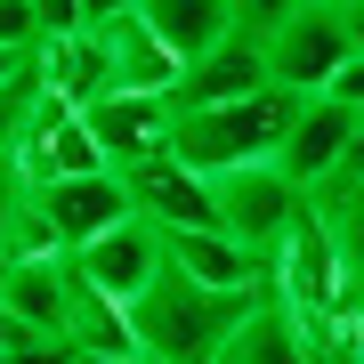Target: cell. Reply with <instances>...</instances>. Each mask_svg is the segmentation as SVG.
I'll use <instances>...</instances> for the list:
<instances>
[{
	"instance_id": "1",
	"label": "cell",
	"mask_w": 364,
	"mask_h": 364,
	"mask_svg": "<svg viewBox=\"0 0 364 364\" xmlns=\"http://www.w3.org/2000/svg\"><path fill=\"white\" fill-rule=\"evenodd\" d=\"M267 299L275 291H203L195 275L170 267L130 308V340H138V356H154V364H219L227 340L243 332Z\"/></svg>"
},
{
	"instance_id": "2",
	"label": "cell",
	"mask_w": 364,
	"mask_h": 364,
	"mask_svg": "<svg viewBox=\"0 0 364 364\" xmlns=\"http://www.w3.org/2000/svg\"><path fill=\"white\" fill-rule=\"evenodd\" d=\"M291 90H259L243 105H203V114H178L170 122V162H186L195 178H227V170H251V162H275L299 122Z\"/></svg>"
},
{
	"instance_id": "3",
	"label": "cell",
	"mask_w": 364,
	"mask_h": 364,
	"mask_svg": "<svg viewBox=\"0 0 364 364\" xmlns=\"http://www.w3.org/2000/svg\"><path fill=\"white\" fill-rule=\"evenodd\" d=\"M210 203H219V227H227L243 251H259L267 267L284 259V243L308 227V210H316L308 186H291V178H284V162H251V170H227V178H210Z\"/></svg>"
},
{
	"instance_id": "4",
	"label": "cell",
	"mask_w": 364,
	"mask_h": 364,
	"mask_svg": "<svg viewBox=\"0 0 364 364\" xmlns=\"http://www.w3.org/2000/svg\"><path fill=\"white\" fill-rule=\"evenodd\" d=\"M259 49H267V81H275V90L324 97L340 81V65L356 57V41H348V16H340L332 0H308V9H291L284 25L259 33Z\"/></svg>"
},
{
	"instance_id": "5",
	"label": "cell",
	"mask_w": 364,
	"mask_h": 364,
	"mask_svg": "<svg viewBox=\"0 0 364 364\" xmlns=\"http://www.w3.org/2000/svg\"><path fill=\"white\" fill-rule=\"evenodd\" d=\"M122 219H138L130 210V186H122V170H90V178H65V186H33V227L49 251H81L97 243V235H114Z\"/></svg>"
},
{
	"instance_id": "6",
	"label": "cell",
	"mask_w": 364,
	"mask_h": 364,
	"mask_svg": "<svg viewBox=\"0 0 364 364\" xmlns=\"http://www.w3.org/2000/svg\"><path fill=\"white\" fill-rule=\"evenodd\" d=\"M81 299H90V284H81V267L65 251H41V259H9L0 267V308H9L16 324H33L41 340H65L73 348Z\"/></svg>"
},
{
	"instance_id": "7",
	"label": "cell",
	"mask_w": 364,
	"mask_h": 364,
	"mask_svg": "<svg viewBox=\"0 0 364 364\" xmlns=\"http://www.w3.org/2000/svg\"><path fill=\"white\" fill-rule=\"evenodd\" d=\"M73 267H81V284H90L97 299H114V308L130 316L138 299L170 275V235H162L154 219H122L114 235H97V243L81 251Z\"/></svg>"
},
{
	"instance_id": "8",
	"label": "cell",
	"mask_w": 364,
	"mask_h": 364,
	"mask_svg": "<svg viewBox=\"0 0 364 364\" xmlns=\"http://www.w3.org/2000/svg\"><path fill=\"white\" fill-rule=\"evenodd\" d=\"M16 178H25V186H65V178H90V170H114V162H105L97 154V138H90V122H81L73 114V105H41V114H33V130H25V146H16Z\"/></svg>"
},
{
	"instance_id": "9",
	"label": "cell",
	"mask_w": 364,
	"mask_h": 364,
	"mask_svg": "<svg viewBox=\"0 0 364 364\" xmlns=\"http://www.w3.org/2000/svg\"><path fill=\"white\" fill-rule=\"evenodd\" d=\"M122 186H130V210H138V219H154L162 235H195V227H219L210 178H195L186 162H170V146H162L154 162L122 170Z\"/></svg>"
},
{
	"instance_id": "10",
	"label": "cell",
	"mask_w": 364,
	"mask_h": 364,
	"mask_svg": "<svg viewBox=\"0 0 364 364\" xmlns=\"http://www.w3.org/2000/svg\"><path fill=\"white\" fill-rule=\"evenodd\" d=\"M138 16H146V25L162 33V49L178 57V73L210 65V57H219L227 41H243V33H251L235 0H146Z\"/></svg>"
},
{
	"instance_id": "11",
	"label": "cell",
	"mask_w": 364,
	"mask_h": 364,
	"mask_svg": "<svg viewBox=\"0 0 364 364\" xmlns=\"http://www.w3.org/2000/svg\"><path fill=\"white\" fill-rule=\"evenodd\" d=\"M90 138H97V154L114 162V170H138V162H154L162 146H170V122H178V105L170 97H105V105H90Z\"/></svg>"
},
{
	"instance_id": "12",
	"label": "cell",
	"mask_w": 364,
	"mask_h": 364,
	"mask_svg": "<svg viewBox=\"0 0 364 364\" xmlns=\"http://www.w3.org/2000/svg\"><path fill=\"white\" fill-rule=\"evenodd\" d=\"M356 122L364 114H348V105H332V97H308L299 105V122H291V138H284V178L291 186H308V195H324V178L340 170V154H348V138H356Z\"/></svg>"
},
{
	"instance_id": "13",
	"label": "cell",
	"mask_w": 364,
	"mask_h": 364,
	"mask_svg": "<svg viewBox=\"0 0 364 364\" xmlns=\"http://www.w3.org/2000/svg\"><path fill=\"white\" fill-rule=\"evenodd\" d=\"M259 90H275V81H267V49H259V33H243V41H227L210 65L178 73L170 105H178V114H203V105H243V97H259Z\"/></svg>"
},
{
	"instance_id": "14",
	"label": "cell",
	"mask_w": 364,
	"mask_h": 364,
	"mask_svg": "<svg viewBox=\"0 0 364 364\" xmlns=\"http://www.w3.org/2000/svg\"><path fill=\"white\" fill-rule=\"evenodd\" d=\"M219 364H316V348H308V332H299V316L267 299V308L227 340V356H219Z\"/></svg>"
},
{
	"instance_id": "15",
	"label": "cell",
	"mask_w": 364,
	"mask_h": 364,
	"mask_svg": "<svg viewBox=\"0 0 364 364\" xmlns=\"http://www.w3.org/2000/svg\"><path fill=\"white\" fill-rule=\"evenodd\" d=\"M41 105H49V90H41V65H33L25 81H9V90H0V170L16 162V146H25V130H33Z\"/></svg>"
},
{
	"instance_id": "16",
	"label": "cell",
	"mask_w": 364,
	"mask_h": 364,
	"mask_svg": "<svg viewBox=\"0 0 364 364\" xmlns=\"http://www.w3.org/2000/svg\"><path fill=\"white\" fill-rule=\"evenodd\" d=\"M332 243H340V267H348V299L364 308V210H324Z\"/></svg>"
},
{
	"instance_id": "17",
	"label": "cell",
	"mask_w": 364,
	"mask_h": 364,
	"mask_svg": "<svg viewBox=\"0 0 364 364\" xmlns=\"http://www.w3.org/2000/svg\"><path fill=\"white\" fill-rule=\"evenodd\" d=\"M0 49H16V57H41V49H49V33H41V0H0Z\"/></svg>"
},
{
	"instance_id": "18",
	"label": "cell",
	"mask_w": 364,
	"mask_h": 364,
	"mask_svg": "<svg viewBox=\"0 0 364 364\" xmlns=\"http://www.w3.org/2000/svg\"><path fill=\"white\" fill-rule=\"evenodd\" d=\"M25 203H33V186L16 178V170H0V267H9V243H16V227H25Z\"/></svg>"
},
{
	"instance_id": "19",
	"label": "cell",
	"mask_w": 364,
	"mask_h": 364,
	"mask_svg": "<svg viewBox=\"0 0 364 364\" xmlns=\"http://www.w3.org/2000/svg\"><path fill=\"white\" fill-rule=\"evenodd\" d=\"M41 33H49V41H73V33H90L81 0H41Z\"/></svg>"
},
{
	"instance_id": "20",
	"label": "cell",
	"mask_w": 364,
	"mask_h": 364,
	"mask_svg": "<svg viewBox=\"0 0 364 364\" xmlns=\"http://www.w3.org/2000/svg\"><path fill=\"white\" fill-rule=\"evenodd\" d=\"M332 105H348V114H364V57H348V65H340V81L324 90Z\"/></svg>"
},
{
	"instance_id": "21",
	"label": "cell",
	"mask_w": 364,
	"mask_h": 364,
	"mask_svg": "<svg viewBox=\"0 0 364 364\" xmlns=\"http://www.w3.org/2000/svg\"><path fill=\"white\" fill-rule=\"evenodd\" d=\"M235 9H243V25H251V33H267V25H284L291 9H308V0H235Z\"/></svg>"
},
{
	"instance_id": "22",
	"label": "cell",
	"mask_w": 364,
	"mask_h": 364,
	"mask_svg": "<svg viewBox=\"0 0 364 364\" xmlns=\"http://www.w3.org/2000/svg\"><path fill=\"white\" fill-rule=\"evenodd\" d=\"M130 9H146V0H81V16H90V25H114V16H130Z\"/></svg>"
},
{
	"instance_id": "23",
	"label": "cell",
	"mask_w": 364,
	"mask_h": 364,
	"mask_svg": "<svg viewBox=\"0 0 364 364\" xmlns=\"http://www.w3.org/2000/svg\"><path fill=\"white\" fill-rule=\"evenodd\" d=\"M340 16H348V41H356V57H364V0H348Z\"/></svg>"
},
{
	"instance_id": "24",
	"label": "cell",
	"mask_w": 364,
	"mask_h": 364,
	"mask_svg": "<svg viewBox=\"0 0 364 364\" xmlns=\"http://www.w3.org/2000/svg\"><path fill=\"white\" fill-rule=\"evenodd\" d=\"M81 364H154V356H138V348H130V356H81Z\"/></svg>"
},
{
	"instance_id": "25",
	"label": "cell",
	"mask_w": 364,
	"mask_h": 364,
	"mask_svg": "<svg viewBox=\"0 0 364 364\" xmlns=\"http://www.w3.org/2000/svg\"><path fill=\"white\" fill-rule=\"evenodd\" d=\"M332 9H348V0H332Z\"/></svg>"
}]
</instances>
